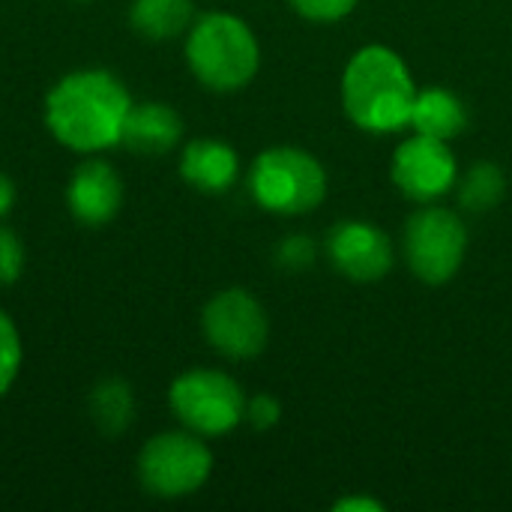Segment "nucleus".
I'll return each instance as SVG.
<instances>
[{"mask_svg":"<svg viewBox=\"0 0 512 512\" xmlns=\"http://www.w3.org/2000/svg\"><path fill=\"white\" fill-rule=\"evenodd\" d=\"M507 192V177L495 162H480L474 165L459 186V204L471 213H489L504 201Z\"/></svg>","mask_w":512,"mask_h":512,"instance_id":"17","label":"nucleus"},{"mask_svg":"<svg viewBox=\"0 0 512 512\" xmlns=\"http://www.w3.org/2000/svg\"><path fill=\"white\" fill-rule=\"evenodd\" d=\"M249 189L264 210L279 216H303L324 201L327 171L300 147H270L255 159Z\"/></svg>","mask_w":512,"mask_h":512,"instance_id":"4","label":"nucleus"},{"mask_svg":"<svg viewBox=\"0 0 512 512\" xmlns=\"http://www.w3.org/2000/svg\"><path fill=\"white\" fill-rule=\"evenodd\" d=\"M192 12V0H135L129 21L147 39H171L189 27Z\"/></svg>","mask_w":512,"mask_h":512,"instance_id":"15","label":"nucleus"},{"mask_svg":"<svg viewBox=\"0 0 512 512\" xmlns=\"http://www.w3.org/2000/svg\"><path fill=\"white\" fill-rule=\"evenodd\" d=\"M201 327L207 342L231 360L258 357L270 336L264 306L243 288H228L216 294L204 306Z\"/></svg>","mask_w":512,"mask_h":512,"instance_id":"8","label":"nucleus"},{"mask_svg":"<svg viewBox=\"0 0 512 512\" xmlns=\"http://www.w3.org/2000/svg\"><path fill=\"white\" fill-rule=\"evenodd\" d=\"M69 210L78 222L99 228L111 222L123 204V183L117 171L102 159H87L75 168L69 189H66Z\"/></svg>","mask_w":512,"mask_h":512,"instance_id":"11","label":"nucleus"},{"mask_svg":"<svg viewBox=\"0 0 512 512\" xmlns=\"http://www.w3.org/2000/svg\"><path fill=\"white\" fill-rule=\"evenodd\" d=\"M360 0H291L294 12L309 21H339L354 12Z\"/></svg>","mask_w":512,"mask_h":512,"instance_id":"20","label":"nucleus"},{"mask_svg":"<svg viewBox=\"0 0 512 512\" xmlns=\"http://www.w3.org/2000/svg\"><path fill=\"white\" fill-rule=\"evenodd\" d=\"M459 165L447 141L432 135H414L393 153V183L417 204H432L453 189Z\"/></svg>","mask_w":512,"mask_h":512,"instance_id":"9","label":"nucleus"},{"mask_svg":"<svg viewBox=\"0 0 512 512\" xmlns=\"http://www.w3.org/2000/svg\"><path fill=\"white\" fill-rule=\"evenodd\" d=\"M420 135H432L441 141H450L456 135L465 132L468 126V108L465 102L444 87H429L420 90L414 99V111H411V123Z\"/></svg>","mask_w":512,"mask_h":512,"instance_id":"14","label":"nucleus"},{"mask_svg":"<svg viewBox=\"0 0 512 512\" xmlns=\"http://www.w3.org/2000/svg\"><path fill=\"white\" fill-rule=\"evenodd\" d=\"M330 264L354 282H378L393 267V243L372 222H339L327 237Z\"/></svg>","mask_w":512,"mask_h":512,"instance_id":"10","label":"nucleus"},{"mask_svg":"<svg viewBox=\"0 0 512 512\" xmlns=\"http://www.w3.org/2000/svg\"><path fill=\"white\" fill-rule=\"evenodd\" d=\"M417 87L405 60L387 45L360 48L342 75V102L348 117L366 132H396L411 123Z\"/></svg>","mask_w":512,"mask_h":512,"instance_id":"2","label":"nucleus"},{"mask_svg":"<svg viewBox=\"0 0 512 512\" xmlns=\"http://www.w3.org/2000/svg\"><path fill=\"white\" fill-rule=\"evenodd\" d=\"M282 417V408L273 396L267 393H258L246 402V420L255 426V429H273Z\"/></svg>","mask_w":512,"mask_h":512,"instance_id":"22","label":"nucleus"},{"mask_svg":"<svg viewBox=\"0 0 512 512\" xmlns=\"http://www.w3.org/2000/svg\"><path fill=\"white\" fill-rule=\"evenodd\" d=\"M21 267H24L21 240L0 225V285H12L21 276Z\"/></svg>","mask_w":512,"mask_h":512,"instance_id":"21","label":"nucleus"},{"mask_svg":"<svg viewBox=\"0 0 512 512\" xmlns=\"http://www.w3.org/2000/svg\"><path fill=\"white\" fill-rule=\"evenodd\" d=\"M129 108V90L117 75L105 69H81L63 75L51 87L45 99V123L63 147L96 153L120 144Z\"/></svg>","mask_w":512,"mask_h":512,"instance_id":"1","label":"nucleus"},{"mask_svg":"<svg viewBox=\"0 0 512 512\" xmlns=\"http://www.w3.org/2000/svg\"><path fill=\"white\" fill-rule=\"evenodd\" d=\"M183 135V120L180 114L165 105V102H144V105H132L126 114V126H123V144L132 153L141 156H162L168 153Z\"/></svg>","mask_w":512,"mask_h":512,"instance_id":"12","label":"nucleus"},{"mask_svg":"<svg viewBox=\"0 0 512 512\" xmlns=\"http://www.w3.org/2000/svg\"><path fill=\"white\" fill-rule=\"evenodd\" d=\"M180 174L189 186L201 192H225L234 186L240 174V159L234 147L216 138H198L192 141L180 156Z\"/></svg>","mask_w":512,"mask_h":512,"instance_id":"13","label":"nucleus"},{"mask_svg":"<svg viewBox=\"0 0 512 512\" xmlns=\"http://www.w3.org/2000/svg\"><path fill=\"white\" fill-rule=\"evenodd\" d=\"M132 411H135V396L129 390L126 381L111 378L102 381L93 393H90V414L93 423L108 432V435H120L129 423H132Z\"/></svg>","mask_w":512,"mask_h":512,"instance_id":"16","label":"nucleus"},{"mask_svg":"<svg viewBox=\"0 0 512 512\" xmlns=\"http://www.w3.org/2000/svg\"><path fill=\"white\" fill-rule=\"evenodd\" d=\"M213 471V453L195 432H165L147 441L138 456V474L150 495L186 498L198 492Z\"/></svg>","mask_w":512,"mask_h":512,"instance_id":"7","label":"nucleus"},{"mask_svg":"<svg viewBox=\"0 0 512 512\" xmlns=\"http://www.w3.org/2000/svg\"><path fill=\"white\" fill-rule=\"evenodd\" d=\"M21 369V336L12 318L0 309V396L15 384Z\"/></svg>","mask_w":512,"mask_h":512,"instance_id":"18","label":"nucleus"},{"mask_svg":"<svg viewBox=\"0 0 512 512\" xmlns=\"http://www.w3.org/2000/svg\"><path fill=\"white\" fill-rule=\"evenodd\" d=\"M12 201H15V186L6 174H0V216L12 210Z\"/></svg>","mask_w":512,"mask_h":512,"instance_id":"24","label":"nucleus"},{"mask_svg":"<svg viewBox=\"0 0 512 512\" xmlns=\"http://www.w3.org/2000/svg\"><path fill=\"white\" fill-rule=\"evenodd\" d=\"M315 258H318V246H315V240L306 237V234H291V237H285V240L276 246V264H279L282 270H288V273H303V270H309V267L315 264Z\"/></svg>","mask_w":512,"mask_h":512,"instance_id":"19","label":"nucleus"},{"mask_svg":"<svg viewBox=\"0 0 512 512\" xmlns=\"http://www.w3.org/2000/svg\"><path fill=\"white\" fill-rule=\"evenodd\" d=\"M186 60L204 87L228 93L255 78L261 48L246 21L228 12H207L189 30Z\"/></svg>","mask_w":512,"mask_h":512,"instance_id":"3","label":"nucleus"},{"mask_svg":"<svg viewBox=\"0 0 512 512\" xmlns=\"http://www.w3.org/2000/svg\"><path fill=\"white\" fill-rule=\"evenodd\" d=\"M468 252V228L447 207H423L405 225V258L426 285L450 282Z\"/></svg>","mask_w":512,"mask_h":512,"instance_id":"6","label":"nucleus"},{"mask_svg":"<svg viewBox=\"0 0 512 512\" xmlns=\"http://www.w3.org/2000/svg\"><path fill=\"white\" fill-rule=\"evenodd\" d=\"M336 512H384V504L375 501V498H366V495H354V498H342L336 501Z\"/></svg>","mask_w":512,"mask_h":512,"instance_id":"23","label":"nucleus"},{"mask_svg":"<svg viewBox=\"0 0 512 512\" xmlns=\"http://www.w3.org/2000/svg\"><path fill=\"white\" fill-rule=\"evenodd\" d=\"M171 411L189 432L213 438L246 420V396L231 375L192 369L171 384Z\"/></svg>","mask_w":512,"mask_h":512,"instance_id":"5","label":"nucleus"}]
</instances>
